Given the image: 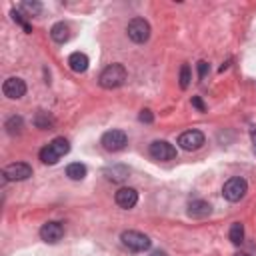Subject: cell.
<instances>
[{"instance_id": "cell-1", "label": "cell", "mask_w": 256, "mask_h": 256, "mask_svg": "<svg viewBox=\"0 0 256 256\" xmlns=\"http://www.w3.org/2000/svg\"><path fill=\"white\" fill-rule=\"evenodd\" d=\"M124 80H126V68H124L122 64H110V66H106V68L102 70L100 78H98L100 86H102V88H108V90L122 86Z\"/></svg>"}, {"instance_id": "cell-2", "label": "cell", "mask_w": 256, "mask_h": 256, "mask_svg": "<svg viewBox=\"0 0 256 256\" xmlns=\"http://www.w3.org/2000/svg\"><path fill=\"white\" fill-rule=\"evenodd\" d=\"M120 240H122V244H124L128 250H132V252H144V250H148L150 244H152V240H150L146 234L138 232V230H124V232L120 234Z\"/></svg>"}, {"instance_id": "cell-3", "label": "cell", "mask_w": 256, "mask_h": 256, "mask_svg": "<svg viewBox=\"0 0 256 256\" xmlns=\"http://www.w3.org/2000/svg\"><path fill=\"white\" fill-rule=\"evenodd\" d=\"M246 192H248V184H246V180L240 178V176H234V178L226 180L224 186H222V196H224L228 202H238V200H242Z\"/></svg>"}, {"instance_id": "cell-4", "label": "cell", "mask_w": 256, "mask_h": 256, "mask_svg": "<svg viewBox=\"0 0 256 256\" xmlns=\"http://www.w3.org/2000/svg\"><path fill=\"white\" fill-rule=\"evenodd\" d=\"M128 38L136 44H144L148 38H150V24L144 20V18H132L128 22Z\"/></svg>"}, {"instance_id": "cell-5", "label": "cell", "mask_w": 256, "mask_h": 256, "mask_svg": "<svg viewBox=\"0 0 256 256\" xmlns=\"http://www.w3.org/2000/svg\"><path fill=\"white\" fill-rule=\"evenodd\" d=\"M204 134L200 132V130H186V132H182L180 136H178V146L182 148V150H188V152H192V150H198V148H202L204 146Z\"/></svg>"}, {"instance_id": "cell-6", "label": "cell", "mask_w": 256, "mask_h": 256, "mask_svg": "<svg viewBox=\"0 0 256 256\" xmlns=\"http://www.w3.org/2000/svg\"><path fill=\"white\" fill-rule=\"evenodd\" d=\"M126 142H128V138H126V134H124L122 130H108V132H104V136H102V146H104V150H108V152H118V150H122V148L126 146Z\"/></svg>"}, {"instance_id": "cell-7", "label": "cell", "mask_w": 256, "mask_h": 256, "mask_svg": "<svg viewBox=\"0 0 256 256\" xmlns=\"http://www.w3.org/2000/svg\"><path fill=\"white\" fill-rule=\"evenodd\" d=\"M2 92H4L6 98H12V100L22 98V96L26 94V82H24L22 78L10 76V78L4 80V84H2Z\"/></svg>"}, {"instance_id": "cell-8", "label": "cell", "mask_w": 256, "mask_h": 256, "mask_svg": "<svg viewBox=\"0 0 256 256\" xmlns=\"http://www.w3.org/2000/svg\"><path fill=\"white\" fill-rule=\"evenodd\" d=\"M2 176L6 180H26L32 176V168L26 162H12L2 170Z\"/></svg>"}, {"instance_id": "cell-9", "label": "cell", "mask_w": 256, "mask_h": 256, "mask_svg": "<svg viewBox=\"0 0 256 256\" xmlns=\"http://www.w3.org/2000/svg\"><path fill=\"white\" fill-rule=\"evenodd\" d=\"M150 156L154 160H172L176 156V148L166 140H154L150 144Z\"/></svg>"}, {"instance_id": "cell-10", "label": "cell", "mask_w": 256, "mask_h": 256, "mask_svg": "<svg viewBox=\"0 0 256 256\" xmlns=\"http://www.w3.org/2000/svg\"><path fill=\"white\" fill-rule=\"evenodd\" d=\"M64 236V226L60 222H46L42 228H40V238L48 244H56L60 238Z\"/></svg>"}, {"instance_id": "cell-11", "label": "cell", "mask_w": 256, "mask_h": 256, "mask_svg": "<svg viewBox=\"0 0 256 256\" xmlns=\"http://www.w3.org/2000/svg\"><path fill=\"white\" fill-rule=\"evenodd\" d=\"M136 202H138V192H136L134 188H120V190L116 192V204H118L120 208H124V210L134 208Z\"/></svg>"}, {"instance_id": "cell-12", "label": "cell", "mask_w": 256, "mask_h": 256, "mask_svg": "<svg viewBox=\"0 0 256 256\" xmlns=\"http://www.w3.org/2000/svg\"><path fill=\"white\" fill-rule=\"evenodd\" d=\"M88 56L86 54H82V52H72L70 56H68V66L74 70V72H86L88 70Z\"/></svg>"}, {"instance_id": "cell-13", "label": "cell", "mask_w": 256, "mask_h": 256, "mask_svg": "<svg viewBox=\"0 0 256 256\" xmlns=\"http://www.w3.org/2000/svg\"><path fill=\"white\" fill-rule=\"evenodd\" d=\"M210 208L212 206L208 202H204V200H192L188 204V216H192V218H204V216L210 214Z\"/></svg>"}, {"instance_id": "cell-14", "label": "cell", "mask_w": 256, "mask_h": 256, "mask_svg": "<svg viewBox=\"0 0 256 256\" xmlns=\"http://www.w3.org/2000/svg\"><path fill=\"white\" fill-rule=\"evenodd\" d=\"M50 36H52L54 42L64 44V42L70 38V28H68L64 22H56V24L50 28Z\"/></svg>"}, {"instance_id": "cell-15", "label": "cell", "mask_w": 256, "mask_h": 256, "mask_svg": "<svg viewBox=\"0 0 256 256\" xmlns=\"http://www.w3.org/2000/svg\"><path fill=\"white\" fill-rule=\"evenodd\" d=\"M66 176L70 180H82L86 176V166L80 164V162H72V164L66 166Z\"/></svg>"}, {"instance_id": "cell-16", "label": "cell", "mask_w": 256, "mask_h": 256, "mask_svg": "<svg viewBox=\"0 0 256 256\" xmlns=\"http://www.w3.org/2000/svg\"><path fill=\"white\" fill-rule=\"evenodd\" d=\"M104 174L112 182H122L128 176V168H124V166H112V168H106Z\"/></svg>"}, {"instance_id": "cell-17", "label": "cell", "mask_w": 256, "mask_h": 256, "mask_svg": "<svg viewBox=\"0 0 256 256\" xmlns=\"http://www.w3.org/2000/svg\"><path fill=\"white\" fill-rule=\"evenodd\" d=\"M48 146H50V148H52L60 158H62L64 154H68V152H70V144H68V140H66V138H62V136H60V138H54Z\"/></svg>"}, {"instance_id": "cell-18", "label": "cell", "mask_w": 256, "mask_h": 256, "mask_svg": "<svg viewBox=\"0 0 256 256\" xmlns=\"http://www.w3.org/2000/svg\"><path fill=\"white\" fill-rule=\"evenodd\" d=\"M228 236H230V242L232 244H242V240H244V226L240 224V222H234L232 226H230V232H228Z\"/></svg>"}, {"instance_id": "cell-19", "label": "cell", "mask_w": 256, "mask_h": 256, "mask_svg": "<svg viewBox=\"0 0 256 256\" xmlns=\"http://www.w3.org/2000/svg\"><path fill=\"white\" fill-rule=\"evenodd\" d=\"M20 10L26 12V16H38L40 10H42V4L40 2H30V0H24L20 4Z\"/></svg>"}, {"instance_id": "cell-20", "label": "cell", "mask_w": 256, "mask_h": 256, "mask_svg": "<svg viewBox=\"0 0 256 256\" xmlns=\"http://www.w3.org/2000/svg\"><path fill=\"white\" fill-rule=\"evenodd\" d=\"M40 160H42L44 164H56V162L60 160V156H58L50 146H44V148L40 150Z\"/></svg>"}, {"instance_id": "cell-21", "label": "cell", "mask_w": 256, "mask_h": 256, "mask_svg": "<svg viewBox=\"0 0 256 256\" xmlns=\"http://www.w3.org/2000/svg\"><path fill=\"white\" fill-rule=\"evenodd\" d=\"M22 118L20 116H12V118H8V122H6V130H8V134H18L20 130H22Z\"/></svg>"}, {"instance_id": "cell-22", "label": "cell", "mask_w": 256, "mask_h": 256, "mask_svg": "<svg viewBox=\"0 0 256 256\" xmlns=\"http://www.w3.org/2000/svg\"><path fill=\"white\" fill-rule=\"evenodd\" d=\"M190 80H192L190 66H188V64H182V68H180V88L186 90V88L190 86Z\"/></svg>"}, {"instance_id": "cell-23", "label": "cell", "mask_w": 256, "mask_h": 256, "mask_svg": "<svg viewBox=\"0 0 256 256\" xmlns=\"http://www.w3.org/2000/svg\"><path fill=\"white\" fill-rule=\"evenodd\" d=\"M34 124L38 126V128H42V130H50V126H52V118L50 116H46V112H38L36 114V118H34Z\"/></svg>"}, {"instance_id": "cell-24", "label": "cell", "mask_w": 256, "mask_h": 256, "mask_svg": "<svg viewBox=\"0 0 256 256\" xmlns=\"http://www.w3.org/2000/svg\"><path fill=\"white\" fill-rule=\"evenodd\" d=\"M10 14H12V18H14V22H18V24H20V26H22V28H24L26 32H32V28H30V24H28V22H26V20L22 18V14H20V12L16 10V8H14V10L10 12Z\"/></svg>"}, {"instance_id": "cell-25", "label": "cell", "mask_w": 256, "mask_h": 256, "mask_svg": "<svg viewBox=\"0 0 256 256\" xmlns=\"http://www.w3.org/2000/svg\"><path fill=\"white\" fill-rule=\"evenodd\" d=\"M138 120H140V122H146V124H150V122L154 120V116H152V112H150V110L146 108V110H142V112H140Z\"/></svg>"}, {"instance_id": "cell-26", "label": "cell", "mask_w": 256, "mask_h": 256, "mask_svg": "<svg viewBox=\"0 0 256 256\" xmlns=\"http://www.w3.org/2000/svg\"><path fill=\"white\" fill-rule=\"evenodd\" d=\"M206 72H208V62L200 60V62H198V78L202 80V78L206 76Z\"/></svg>"}, {"instance_id": "cell-27", "label": "cell", "mask_w": 256, "mask_h": 256, "mask_svg": "<svg viewBox=\"0 0 256 256\" xmlns=\"http://www.w3.org/2000/svg\"><path fill=\"white\" fill-rule=\"evenodd\" d=\"M192 106H196V108H198L200 112H204V110H206V106H204V102H202V100H200L198 96H192Z\"/></svg>"}, {"instance_id": "cell-28", "label": "cell", "mask_w": 256, "mask_h": 256, "mask_svg": "<svg viewBox=\"0 0 256 256\" xmlns=\"http://www.w3.org/2000/svg\"><path fill=\"white\" fill-rule=\"evenodd\" d=\"M150 256H166V252H164V250H154Z\"/></svg>"}, {"instance_id": "cell-29", "label": "cell", "mask_w": 256, "mask_h": 256, "mask_svg": "<svg viewBox=\"0 0 256 256\" xmlns=\"http://www.w3.org/2000/svg\"><path fill=\"white\" fill-rule=\"evenodd\" d=\"M250 134H252V142H254V148H256V130H252Z\"/></svg>"}]
</instances>
